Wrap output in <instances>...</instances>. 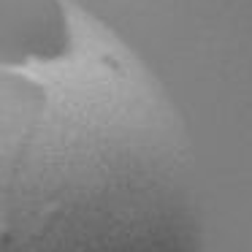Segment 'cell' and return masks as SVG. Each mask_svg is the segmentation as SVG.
Listing matches in <instances>:
<instances>
[{"mask_svg": "<svg viewBox=\"0 0 252 252\" xmlns=\"http://www.w3.org/2000/svg\"><path fill=\"white\" fill-rule=\"evenodd\" d=\"M0 252H206L182 127L117 90L0 84Z\"/></svg>", "mask_w": 252, "mask_h": 252, "instance_id": "6da1fadb", "label": "cell"}]
</instances>
